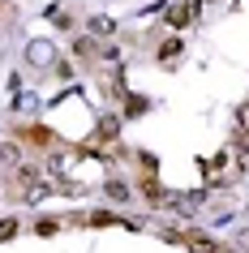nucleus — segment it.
Returning <instances> with one entry per match:
<instances>
[{
	"mask_svg": "<svg viewBox=\"0 0 249 253\" xmlns=\"http://www.w3.org/2000/svg\"><path fill=\"white\" fill-rule=\"evenodd\" d=\"M26 60L35 69H52L56 65V47L48 39H35V43H26Z\"/></svg>",
	"mask_w": 249,
	"mask_h": 253,
	"instance_id": "f257e3e1",
	"label": "nucleus"
},
{
	"mask_svg": "<svg viewBox=\"0 0 249 253\" xmlns=\"http://www.w3.org/2000/svg\"><path fill=\"white\" fill-rule=\"evenodd\" d=\"M194 13H198V0H189V4H172L168 9V17H163V22H168V26H189V22H194Z\"/></svg>",
	"mask_w": 249,
	"mask_h": 253,
	"instance_id": "f03ea898",
	"label": "nucleus"
},
{
	"mask_svg": "<svg viewBox=\"0 0 249 253\" xmlns=\"http://www.w3.org/2000/svg\"><path fill=\"white\" fill-rule=\"evenodd\" d=\"M43 198H52V180H43V176H39V180H30V185L22 189V202H30V206H39Z\"/></svg>",
	"mask_w": 249,
	"mask_h": 253,
	"instance_id": "7ed1b4c3",
	"label": "nucleus"
},
{
	"mask_svg": "<svg viewBox=\"0 0 249 253\" xmlns=\"http://www.w3.org/2000/svg\"><path fill=\"white\" fill-rule=\"evenodd\" d=\"M91 35L95 39H107V35H116V22H112L107 13H95L91 17Z\"/></svg>",
	"mask_w": 249,
	"mask_h": 253,
	"instance_id": "20e7f679",
	"label": "nucleus"
},
{
	"mask_svg": "<svg viewBox=\"0 0 249 253\" xmlns=\"http://www.w3.org/2000/svg\"><path fill=\"white\" fill-rule=\"evenodd\" d=\"M159 60H163V65H176V60H181V39L163 43V47H159Z\"/></svg>",
	"mask_w": 249,
	"mask_h": 253,
	"instance_id": "39448f33",
	"label": "nucleus"
},
{
	"mask_svg": "<svg viewBox=\"0 0 249 253\" xmlns=\"http://www.w3.org/2000/svg\"><path fill=\"white\" fill-rule=\"evenodd\" d=\"M142 193H146V206H163V202H168V193H163V189L155 185V176L146 180V189H142Z\"/></svg>",
	"mask_w": 249,
	"mask_h": 253,
	"instance_id": "423d86ee",
	"label": "nucleus"
},
{
	"mask_svg": "<svg viewBox=\"0 0 249 253\" xmlns=\"http://www.w3.org/2000/svg\"><path fill=\"white\" fill-rule=\"evenodd\" d=\"M107 198H112V202H116V206H120V202H129V189H125V180H112V176H107Z\"/></svg>",
	"mask_w": 249,
	"mask_h": 253,
	"instance_id": "0eeeda50",
	"label": "nucleus"
},
{
	"mask_svg": "<svg viewBox=\"0 0 249 253\" xmlns=\"http://www.w3.org/2000/svg\"><path fill=\"white\" fill-rule=\"evenodd\" d=\"M185 245H189V253H215V240L206 236H185Z\"/></svg>",
	"mask_w": 249,
	"mask_h": 253,
	"instance_id": "6e6552de",
	"label": "nucleus"
},
{
	"mask_svg": "<svg viewBox=\"0 0 249 253\" xmlns=\"http://www.w3.org/2000/svg\"><path fill=\"white\" fill-rule=\"evenodd\" d=\"M0 163H4V168H17V163H22L17 146H9V142H4V146H0Z\"/></svg>",
	"mask_w": 249,
	"mask_h": 253,
	"instance_id": "1a4fd4ad",
	"label": "nucleus"
},
{
	"mask_svg": "<svg viewBox=\"0 0 249 253\" xmlns=\"http://www.w3.org/2000/svg\"><path fill=\"white\" fill-rule=\"evenodd\" d=\"M26 137H30V142H39V146H48V142H52V133H48L43 125H30V129H26Z\"/></svg>",
	"mask_w": 249,
	"mask_h": 253,
	"instance_id": "9d476101",
	"label": "nucleus"
},
{
	"mask_svg": "<svg viewBox=\"0 0 249 253\" xmlns=\"http://www.w3.org/2000/svg\"><path fill=\"white\" fill-rule=\"evenodd\" d=\"M236 133H241V137H249V103L241 107V112H236Z\"/></svg>",
	"mask_w": 249,
	"mask_h": 253,
	"instance_id": "9b49d317",
	"label": "nucleus"
},
{
	"mask_svg": "<svg viewBox=\"0 0 249 253\" xmlns=\"http://www.w3.org/2000/svg\"><path fill=\"white\" fill-rule=\"evenodd\" d=\"M99 133H103V137H116V133H120V120H116V116H103Z\"/></svg>",
	"mask_w": 249,
	"mask_h": 253,
	"instance_id": "f8f14e48",
	"label": "nucleus"
},
{
	"mask_svg": "<svg viewBox=\"0 0 249 253\" xmlns=\"http://www.w3.org/2000/svg\"><path fill=\"white\" fill-rule=\"evenodd\" d=\"M35 232H39V236H56V232H60V223H56V219H39V223H35Z\"/></svg>",
	"mask_w": 249,
	"mask_h": 253,
	"instance_id": "ddd939ff",
	"label": "nucleus"
},
{
	"mask_svg": "<svg viewBox=\"0 0 249 253\" xmlns=\"http://www.w3.org/2000/svg\"><path fill=\"white\" fill-rule=\"evenodd\" d=\"M17 236V219H0V240H13Z\"/></svg>",
	"mask_w": 249,
	"mask_h": 253,
	"instance_id": "4468645a",
	"label": "nucleus"
},
{
	"mask_svg": "<svg viewBox=\"0 0 249 253\" xmlns=\"http://www.w3.org/2000/svg\"><path fill=\"white\" fill-rule=\"evenodd\" d=\"M48 172H52V176H65L69 172V159H65V155H56V159L48 163Z\"/></svg>",
	"mask_w": 249,
	"mask_h": 253,
	"instance_id": "2eb2a0df",
	"label": "nucleus"
},
{
	"mask_svg": "<svg viewBox=\"0 0 249 253\" xmlns=\"http://www.w3.org/2000/svg\"><path fill=\"white\" fill-rule=\"evenodd\" d=\"M73 52H78V56H95V39H78V43H73Z\"/></svg>",
	"mask_w": 249,
	"mask_h": 253,
	"instance_id": "dca6fc26",
	"label": "nucleus"
},
{
	"mask_svg": "<svg viewBox=\"0 0 249 253\" xmlns=\"http://www.w3.org/2000/svg\"><path fill=\"white\" fill-rule=\"evenodd\" d=\"M125 112H129V116H142V112H146V99H138V94H133V99H129V107H125Z\"/></svg>",
	"mask_w": 249,
	"mask_h": 253,
	"instance_id": "f3484780",
	"label": "nucleus"
},
{
	"mask_svg": "<svg viewBox=\"0 0 249 253\" xmlns=\"http://www.w3.org/2000/svg\"><path fill=\"white\" fill-rule=\"evenodd\" d=\"M241 172H249V146L241 150Z\"/></svg>",
	"mask_w": 249,
	"mask_h": 253,
	"instance_id": "a211bd4d",
	"label": "nucleus"
},
{
	"mask_svg": "<svg viewBox=\"0 0 249 253\" xmlns=\"http://www.w3.org/2000/svg\"><path fill=\"white\" fill-rule=\"evenodd\" d=\"M215 253H236V249H223V245H215Z\"/></svg>",
	"mask_w": 249,
	"mask_h": 253,
	"instance_id": "6ab92c4d",
	"label": "nucleus"
}]
</instances>
